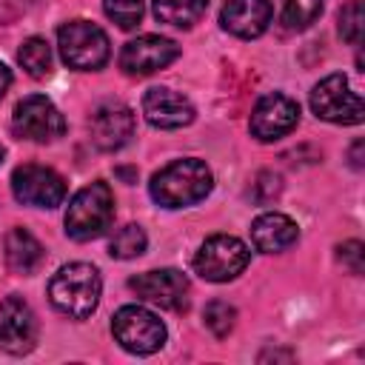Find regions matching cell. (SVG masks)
Segmentation results:
<instances>
[{
  "label": "cell",
  "mask_w": 365,
  "mask_h": 365,
  "mask_svg": "<svg viewBox=\"0 0 365 365\" xmlns=\"http://www.w3.org/2000/svg\"><path fill=\"white\" fill-rule=\"evenodd\" d=\"M214 185L211 168L197 157H182L168 165H163L151 177V200L163 208H185L208 197Z\"/></svg>",
  "instance_id": "6da1fadb"
},
{
  "label": "cell",
  "mask_w": 365,
  "mask_h": 365,
  "mask_svg": "<svg viewBox=\"0 0 365 365\" xmlns=\"http://www.w3.org/2000/svg\"><path fill=\"white\" fill-rule=\"evenodd\" d=\"M103 294L100 271L88 262H68L57 268V274L48 282V299L51 305L66 314L68 319H86L97 311Z\"/></svg>",
  "instance_id": "7a4b0ae2"
},
{
  "label": "cell",
  "mask_w": 365,
  "mask_h": 365,
  "mask_svg": "<svg viewBox=\"0 0 365 365\" xmlns=\"http://www.w3.org/2000/svg\"><path fill=\"white\" fill-rule=\"evenodd\" d=\"M111 222H114V194L103 180H94L86 188H80L71 197L63 217L66 234L77 242L97 240L111 228Z\"/></svg>",
  "instance_id": "3957f363"
},
{
  "label": "cell",
  "mask_w": 365,
  "mask_h": 365,
  "mask_svg": "<svg viewBox=\"0 0 365 365\" xmlns=\"http://www.w3.org/2000/svg\"><path fill=\"white\" fill-rule=\"evenodd\" d=\"M57 46H60L63 63L77 71H97L108 63V54H111L106 31L88 20H71L60 26Z\"/></svg>",
  "instance_id": "277c9868"
},
{
  "label": "cell",
  "mask_w": 365,
  "mask_h": 365,
  "mask_svg": "<svg viewBox=\"0 0 365 365\" xmlns=\"http://www.w3.org/2000/svg\"><path fill=\"white\" fill-rule=\"evenodd\" d=\"M111 334L128 354L148 356L165 345V325L143 305H123L111 319Z\"/></svg>",
  "instance_id": "5b68a950"
},
{
  "label": "cell",
  "mask_w": 365,
  "mask_h": 365,
  "mask_svg": "<svg viewBox=\"0 0 365 365\" xmlns=\"http://www.w3.org/2000/svg\"><path fill=\"white\" fill-rule=\"evenodd\" d=\"M248 259H251V251L245 248L242 240H237L231 234H214L197 248L194 271L205 282H228L245 271Z\"/></svg>",
  "instance_id": "8992f818"
},
{
  "label": "cell",
  "mask_w": 365,
  "mask_h": 365,
  "mask_svg": "<svg viewBox=\"0 0 365 365\" xmlns=\"http://www.w3.org/2000/svg\"><path fill=\"white\" fill-rule=\"evenodd\" d=\"M311 108L319 120L336 125H356L365 117L362 97L351 88L345 74H328L325 80H319L311 91Z\"/></svg>",
  "instance_id": "52a82bcc"
},
{
  "label": "cell",
  "mask_w": 365,
  "mask_h": 365,
  "mask_svg": "<svg viewBox=\"0 0 365 365\" xmlns=\"http://www.w3.org/2000/svg\"><path fill=\"white\" fill-rule=\"evenodd\" d=\"M11 131L20 140L31 143H54L66 131V120L57 111V106L43 94H29L14 106L11 114Z\"/></svg>",
  "instance_id": "ba28073f"
},
{
  "label": "cell",
  "mask_w": 365,
  "mask_h": 365,
  "mask_svg": "<svg viewBox=\"0 0 365 365\" xmlns=\"http://www.w3.org/2000/svg\"><path fill=\"white\" fill-rule=\"evenodd\" d=\"M37 334L40 325L31 305L23 297L9 294L0 302V351L11 356H23L37 345Z\"/></svg>",
  "instance_id": "9c48e42d"
},
{
  "label": "cell",
  "mask_w": 365,
  "mask_h": 365,
  "mask_svg": "<svg viewBox=\"0 0 365 365\" xmlns=\"http://www.w3.org/2000/svg\"><path fill=\"white\" fill-rule=\"evenodd\" d=\"M11 191L23 205L54 208L66 200V180L48 165H20L11 174Z\"/></svg>",
  "instance_id": "30bf717a"
},
{
  "label": "cell",
  "mask_w": 365,
  "mask_h": 365,
  "mask_svg": "<svg viewBox=\"0 0 365 365\" xmlns=\"http://www.w3.org/2000/svg\"><path fill=\"white\" fill-rule=\"evenodd\" d=\"M180 57V46L160 34H143L137 40H128L120 51V68L128 77H148L168 63Z\"/></svg>",
  "instance_id": "8fae6325"
},
{
  "label": "cell",
  "mask_w": 365,
  "mask_h": 365,
  "mask_svg": "<svg viewBox=\"0 0 365 365\" xmlns=\"http://www.w3.org/2000/svg\"><path fill=\"white\" fill-rule=\"evenodd\" d=\"M128 288L140 299L160 305L165 311H180L188 305V279L177 268H157V271L137 274L128 279Z\"/></svg>",
  "instance_id": "7c38bea8"
},
{
  "label": "cell",
  "mask_w": 365,
  "mask_h": 365,
  "mask_svg": "<svg viewBox=\"0 0 365 365\" xmlns=\"http://www.w3.org/2000/svg\"><path fill=\"white\" fill-rule=\"evenodd\" d=\"M297 120H299V106L291 97L274 91V94H265L257 100L248 128L259 143H274V140L291 134Z\"/></svg>",
  "instance_id": "4fadbf2b"
},
{
  "label": "cell",
  "mask_w": 365,
  "mask_h": 365,
  "mask_svg": "<svg viewBox=\"0 0 365 365\" xmlns=\"http://www.w3.org/2000/svg\"><path fill=\"white\" fill-rule=\"evenodd\" d=\"M134 111L123 103H103L94 108L91 120H88V131H91V143L100 151H117L123 145L131 143L134 137Z\"/></svg>",
  "instance_id": "5bb4252c"
},
{
  "label": "cell",
  "mask_w": 365,
  "mask_h": 365,
  "mask_svg": "<svg viewBox=\"0 0 365 365\" xmlns=\"http://www.w3.org/2000/svg\"><path fill=\"white\" fill-rule=\"evenodd\" d=\"M143 114H145V120L154 128L171 131V128L188 125L194 120V106L180 91L165 88V86H157V88H148L145 91V97H143Z\"/></svg>",
  "instance_id": "9a60e30c"
},
{
  "label": "cell",
  "mask_w": 365,
  "mask_h": 365,
  "mask_svg": "<svg viewBox=\"0 0 365 365\" xmlns=\"http://www.w3.org/2000/svg\"><path fill=\"white\" fill-rule=\"evenodd\" d=\"M271 17H274V9L268 0H225L220 11L222 29L242 40L259 37L271 26Z\"/></svg>",
  "instance_id": "2e32d148"
},
{
  "label": "cell",
  "mask_w": 365,
  "mask_h": 365,
  "mask_svg": "<svg viewBox=\"0 0 365 365\" xmlns=\"http://www.w3.org/2000/svg\"><path fill=\"white\" fill-rule=\"evenodd\" d=\"M297 237H299L297 222L279 211H265L251 225V242L262 254H279V251L291 248L297 242Z\"/></svg>",
  "instance_id": "e0dca14e"
},
{
  "label": "cell",
  "mask_w": 365,
  "mask_h": 365,
  "mask_svg": "<svg viewBox=\"0 0 365 365\" xmlns=\"http://www.w3.org/2000/svg\"><path fill=\"white\" fill-rule=\"evenodd\" d=\"M3 251H6V265L14 274H23V277L37 271L40 262H43V245L26 228H11L3 240Z\"/></svg>",
  "instance_id": "ac0fdd59"
},
{
  "label": "cell",
  "mask_w": 365,
  "mask_h": 365,
  "mask_svg": "<svg viewBox=\"0 0 365 365\" xmlns=\"http://www.w3.org/2000/svg\"><path fill=\"white\" fill-rule=\"evenodd\" d=\"M205 9H208V0H154L157 20L177 29H191L194 23H200Z\"/></svg>",
  "instance_id": "d6986e66"
},
{
  "label": "cell",
  "mask_w": 365,
  "mask_h": 365,
  "mask_svg": "<svg viewBox=\"0 0 365 365\" xmlns=\"http://www.w3.org/2000/svg\"><path fill=\"white\" fill-rule=\"evenodd\" d=\"M277 9L288 31H302L322 14V0H277Z\"/></svg>",
  "instance_id": "ffe728a7"
},
{
  "label": "cell",
  "mask_w": 365,
  "mask_h": 365,
  "mask_svg": "<svg viewBox=\"0 0 365 365\" xmlns=\"http://www.w3.org/2000/svg\"><path fill=\"white\" fill-rule=\"evenodd\" d=\"M145 245H148L145 231L131 222V225H123L120 231H114V237L108 240V254L114 259H134L145 251Z\"/></svg>",
  "instance_id": "44dd1931"
},
{
  "label": "cell",
  "mask_w": 365,
  "mask_h": 365,
  "mask_svg": "<svg viewBox=\"0 0 365 365\" xmlns=\"http://www.w3.org/2000/svg\"><path fill=\"white\" fill-rule=\"evenodd\" d=\"M17 60L31 77H46L51 71V48L43 37H29L17 51Z\"/></svg>",
  "instance_id": "7402d4cb"
},
{
  "label": "cell",
  "mask_w": 365,
  "mask_h": 365,
  "mask_svg": "<svg viewBox=\"0 0 365 365\" xmlns=\"http://www.w3.org/2000/svg\"><path fill=\"white\" fill-rule=\"evenodd\" d=\"M202 322H205V328L214 334V336H228L231 331H234V322H237V311H234V305H228V302H222V299H214V302H208L205 305V311H202Z\"/></svg>",
  "instance_id": "603a6c76"
},
{
  "label": "cell",
  "mask_w": 365,
  "mask_h": 365,
  "mask_svg": "<svg viewBox=\"0 0 365 365\" xmlns=\"http://www.w3.org/2000/svg\"><path fill=\"white\" fill-rule=\"evenodd\" d=\"M103 11L108 20H114L120 29H137L143 20V0H103Z\"/></svg>",
  "instance_id": "cb8c5ba5"
},
{
  "label": "cell",
  "mask_w": 365,
  "mask_h": 365,
  "mask_svg": "<svg viewBox=\"0 0 365 365\" xmlns=\"http://www.w3.org/2000/svg\"><path fill=\"white\" fill-rule=\"evenodd\" d=\"M339 34L351 46H359L362 43V34H365V9H362V0H351L348 6H342V11H339Z\"/></svg>",
  "instance_id": "d4e9b609"
},
{
  "label": "cell",
  "mask_w": 365,
  "mask_h": 365,
  "mask_svg": "<svg viewBox=\"0 0 365 365\" xmlns=\"http://www.w3.org/2000/svg\"><path fill=\"white\" fill-rule=\"evenodd\" d=\"M339 262L342 265H348L354 274H362V259H365V245L359 242V240H348V242H342L339 245Z\"/></svg>",
  "instance_id": "484cf974"
},
{
  "label": "cell",
  "mask_w": 365,
  "mask_h": 365,
  "mask_svg": "<svg viewBox=\"0 0 365 365\" xmlns=\"http://www.w3.org/2000/svg\"><path fill=\"white\" fill-rule=\"evenodd\" d=\"M9 86H11V68L6 63H0V97L9 91Z\"/></svg>",
  "instance_id": "4316f807"
},
{
  "label": "cell",
  "mask_w": 365,
  "mask_h": 365,
  "mask_svg": "<svg viewBox=\"0 0 365 365\" xmlns=\"http://www.w3.org/2000/svg\"><path fill=\"white\" fill-rule=\"evenodd\" d=\"M359 151H362V140H356L354 148H351V165H354V168H362V157H359Z\"/></svg>",
  "instance_id": "83f0119b"
},
{
  "label": "cell",
  "mask_w": 365,
  "mask_h": 365,
  "mask_svg": "<svg viewBox=\"0 0 365 365\" xmlns=\"http://www.w3.org/2000/svg\"><path fill=\"white\" fill-rule=\"evenodd\" d=\"M3 157H6V151H3V145H0V163H3Z\"/></svg>",
  "instance_id": "f1b7e54d"
}]
</instances>
